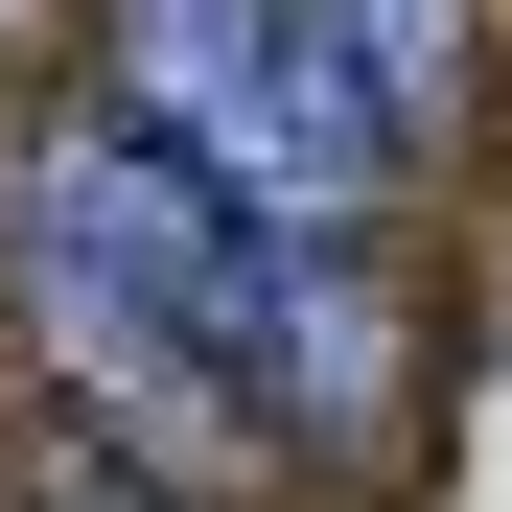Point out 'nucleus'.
<instances>
[{
	"label": "nucleus",
	"mask_w": 512,
	"mask_h": 512,
	"mask_svg": "<svg viewBox=\"0 0 512 512\" xmlns=\"http://www.w3.org/2000/svg\"><path fill=\"white\" fill-rule=\"evenodd\" d=\"M24 512H163V489H117V466H70V489H24Z\"/></svg>",
	"instance_id": "20e7f679"
},
{
	"label": "nucleus",
	"mask_w": 512,
	"mask_h": 512,
	"mask_svg": "<svg viewBox=\"0 0 512 512\" xmlns=\"http://www.w3.org/2000/svg\"><path fill=\"white\" fill-rule=\"evenodd\" d=\"M94 24H117V140H163L210 210H256L280 256L396 233V117L350 94L326 0H94Z\"/></svg>",
	"instance_id": "f03ea898"
},
{
	"label": "nucleus",
	"mask_w": 512,
	"mask_h": 512,
	"mask_svg": "<svg viewBox=\"0 0 512 512\" xmlns=\"http://www.w3.org/2000/svg\"><path fill=\"white\" fill-rule=\"evenodd\" d=\"M0 280H24V350L70 373L117 489H280L326 443L396 419V303L373 256H280L256 210H210L163 140L117 117H47L24 140V210H0Z\"/></svg>",
	"instance_id": "f257e3e1"
},
{
	"label": "nucleus",
	"mask_w": 512,
	"mask_h": 512,
	"mask_svg": "<svg viewBox=\"0 0 512 512\" xmlns=\"http://www.w3.org/2000/svg\"><path fill=\"white\" fill-rule=\"evenodd\" d=\"M326 47H350V94L419 163V117H466V70H489V0H326Z\"/></svg>",
	"instance_id": "7ed1b4c3"
}]
</instances>
